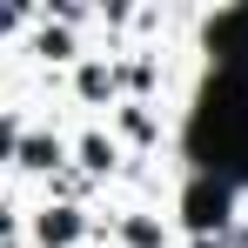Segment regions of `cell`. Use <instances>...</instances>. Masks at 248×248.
I'll return each mask as SVG.
<instances>
[{"mask_svg":"<svg viewBox=\"0 0 248 248\" xmlns=\"http://www.w3.org/2000/svg\"><path fill=\"white\" fill-rule=\"evenodd\" d=\"M195 155L221 174L248 168V74H221L202 101V121H195Z\"/></svg>","mask_w":248,"mask_h":248,"instance_id":"obj_1","label":"cell"},{"mask_svg":"<svg viewBox=\"0 0 248 248\" xmlns=\"http://www.w3.org/2000/svg\"><path fill=\"white\" fill-rule=\"evenodd\" d=\"M41 235H47V242H67V235H74V215H47Z\"/></svg>","mask_w":248,"mask_h":248,"instance_id":"obj_2","label":"cell"}]
</instances>
